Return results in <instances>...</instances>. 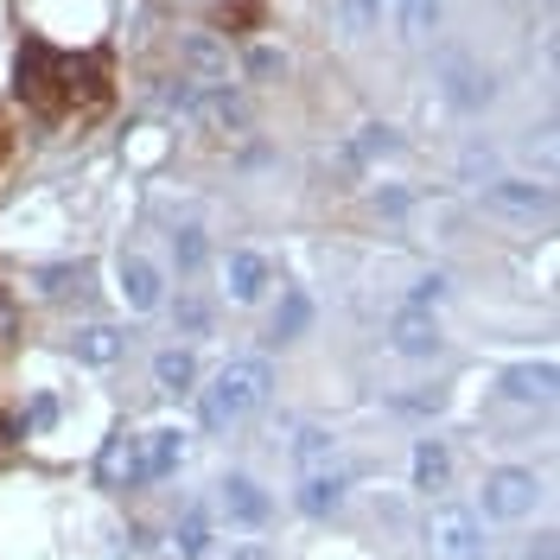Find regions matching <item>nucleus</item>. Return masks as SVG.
<instances>
[{
	"mask_svg": "<svg viewBox=\"0 0 560 560\" xmlns=\"http://www.w3.org/2000/svg\"><path fill=\"white\" fill-rule=\"evenodd\" d=\"M13 90L26 96V108H38L45 121H83V115H103L115 83H108L103 58H70L45 38H26L20 58H13Z\"/></svg>",
	"mask_w": 560,
	"mask_h": 560,
	"instance_id": "obj_1",
	"label": "nucleus"
},
{
	"mask_svg": "<svg viewBox=\"0 0 560 560\" xmlns=\"http://www.w3.org/2000/svg\"><path fill=\"white\" fill-rule=\"evenodd\" d=\"M275 395V363L268 357H236L217 370V383L205 388V427L223 433V427H243L248 415H261Z\"/></svg>",
	"mask_w": 560,
	"mask_h": 560,
	"instance_id": "obj_2",
	"label": "nucleus"
},
{
	"mask_svg": "<svg viewBox=\"0 0 560 560\" xmlns=\"http://www.w3.org/2000/svg\"><path fill=\"white\" fill-rule=\"evenodd\" d=\"M485 217L510 223V230H548V223H555V185H535V178H490Z\"/></svg>",
	"mask_w": 560,
	"mask_h": 560,
	"instance_id": "obj_3",
	"label": "nucleus"
},
{
	"mask_svg": "<svg viewBox=\"0 0 560 560\" xmlns=\"http://www.w3.org/2000/svg\"><path fill=\"white\" fill-rule=\"evenodd\" d=\"M535 497H541V485H535V471H523V465H497L485 478V490H478L490 523H523L528 510H535Z\"/></svg>",
	"mask_w": 560,
	"mask_h": 560,
	"instance_id": "obj_4",
	"label": "nucleus"
},
{
	"mask_svg": "<svg viewBox=\"0 0 560 560\" xmlns=\"http://www.w3.org/2000/svg\"><path fill=\"white\" fill-rule=\"evenodd\" d=\"M427 548H433V560H478L485 555V528H478L471 510L440 503V510L427 516Z\"/></svg>",
	"mask_w": 560,
	"mask_h": 560,
	"instance_id": "obj_5",
	"label": "nucleus"
},
{
	"mask_svg": "<svg viewBox=\"0 0 560 560\" xmlns=\"http://www.w3.org/2000/svg\"><path fill=\"white\" fill-rule=\"evenodd\" d=\"M217 516L230 528H248V535H255V528H268V516H275V497L255 485V478L230 471V478L217 485Z\"/></svg>",
	"mask_w": 560,
	"mask_h": 560,
	"instance_id": "obj_6",
	"label": "nucleus"
},
{
	"mask_svg": "<svg viewBox=\"0 0 560 560\" xmlns=\"http://www.w3.org/2000/svg\"><path fill=\"white\" fill-rule=\"evenodd\" d=\"M178 65H185V83H198V90H230V45L217 33H185Z\"/></svg>",
	"mask_w": 560,
	"mask_h": 560,
	"instance_id": "obj_7",
	"label": "nucleus"
},
{
	"mask_svg": "<svg viewBox=\"0 0 560 560\" xmlns=\"http://www.w3.org/2000/svg\"><path fill=\"white\" fill-rule=\"evenodd\" d=\"M388 345L420 363V357H440V345H446V338H440V318L427 313V306H401V313L388 318Z\"/></svg>",
	"mask_w": 560,
	"mask_h": 560,
	"instance_id": "obj_8",
	"label": "nucleus"
},
{
	"mask_svg": "<svg viewBox=\"0 0 560 560\" xmlns=\"http://www.w3.org/2000/svg\"><path fill=\"white\" fill-rule=\"evenodd\" d=\"M96 471H103L108 490H140L147 485V458H140V433H115L96 458Z\"/></svg>",
	"mask_w": 560,
	"mask_h": 560,
	"instance_id": "obj_9",
	"label": "nucleus"
},
{
	"mask_svg": "<svg viewBox=\"0 0 560 560\" xmlns=\"http://www.w3.org/2000/svg\"><path fill=\"white\" fill-rule=\"evenodd\" d=\"M115 280H121V300H128V313H160V300H166V280H160V268H153L147 255H121Z\"/></svg>",
	"mask_w": 560,
	"mask_h": 560,
	"instance_id": "obj_10",
	"label": "nucleus"
},
{
	"mask_svg": "<svg viewBox=\"0 0 560 560\" xmlns=\"http://www.w3.org/2000/svg\"><path fill=\"white\" fill-rule=\"evenodd\" d=\"M223 287H230V300L248 306V300H261V293L275 287V268H268L255 248H230V255H223Z\"/></svg>",
	"mask_w": 560,
	"mask_h": 560,
	"instance_id": "obj_11",
	"label": "nucleus"
},
{
	"mask_svg": "<svg viewBox=\"0 0 560 560\" xmlns=\"http://www.w3.org/2000/svg\"><path fill=\"white\" fill-rule=\"evenodd\" d=\"M415 490L420 497H446L453 490V453H446V440H415Z\"/></svg>",
	"mask_w": 560,
	"mask_h": 560,
	"instance_id": "obj_12",
	"label": "nucleus"
},
{
	"mask_svg": "<svg viewBox=\"0 0 560 560\" xmlns=\"http://www.w3.org/2000/svg\"><path fill=\"white\" fill-rule=\"evenodd\" d=\"M140 458H147V485L173 478L178 465H185V433H178V427H153V433H140Z\"/></svg>",
	"mask_w": 560,
	"mask_h": 560,
	"instance_id": "obj_13",
	"label": "nucleus"
},
{
	"mask_svg": "<svg viewBox=\"0 0 560 560\" xmlns=\"http://www.w3.org/2000/svg\"><path fill=\"white\" fill-rule=\"evenodd\" d=\"M338 503H345V471H338V465L300 478V510H306V516H338Z\"/></svg>",
	"mask_w": 560,
	"mask_h": 560,
	"instance_id": "obj_14",
	"label": "nucleus"
},
{
	"mask_svg": "<svg viewBox=\"0 0 560 560\" xmlns=\"http://www.w3.org/2000/svg\"><path fill=\"white\" fill-rule=\"evenodd\" d=\"M70 357H77V363H115V357H121V331H115V325H83V331L70 338Z\"/></svg>",
	"mask_w": 560,
	"mask_h": 560,
	"instance_id": "obj_15",
	"label": "nucleus"
},
{
	"mask_svg": "<svg viewBox=\"0 0 560 560\" xmlns=\"http://www.w3.org/2000/svg\"><path fill=\"white\" fill-rule=\"evenodd\" d=\"M503 388H510V401H555V363H523L503 376Z\"/></svg>",
	"mask_w": 560,
	"mask_h": 560,
	"instance_id": "obj_16",
	"label": "nucleus"
},
{
	"mask_svg": "<svg viewBox=\"0 0 560 560\" xmlns=\"http://www.w3.org/2000/svg\"><path fill=\"white\" fill-rule=\"evenodd\" d=\"M446 70H453V103H458V108H485L490 96H497L490 70H471L465 58H446Z\"/></svg>",
	"mask_w": 560,
	"mask_h": 560,
	"instance_id": "obj_17",
	"label": "nucleus"
},
{
	"mask_svg": "<svg viewBox=\"0 0 560 560\" xmlns=\"http://www.w3.org/2000/svg\"><path fill=\"white\" fill-rule=\"evenodd\" d=\"M331 26L345 38H370L383 26V0H338V7H331Z\"/></svg>",
	"mask_w": 560,
	"mask_h": 560,
	"instance_id": "obj_18",
	"label": "nucleus"
},
{
	"mask_svg": "<svg viewBox=\"0 0 560 560\" xmlns=\"http://www.w3.org/2000/svg\"><path fill=\"white\" fill-rule=\"evenodd\" d=\"M153 383L166 388V395H185V388L198 383V357L191 350H160L153 357Z\"/></svg>",
	"mask_w": 560,
	"mask_h": 560,
	"instance_id": "obj_19",
	"label": "nucleus"
},
{
	"mask_svg": "<svg viewBox=\"0 0 560 560\" xmlns=\"http://www.w3.org/2000/svg\"><path fill=\"white\" fill-rule=\"evenodd\" d=\"M293 458H300V471H325V465L338 458V440H331L325 427H300V440H293Z\"/></svg>",
	"mask_w": 560,
	"mask_h": 560,
	"instance_id": "obj_20",
	"label": "nucleus"
},
{
	"mask_svg": "<svg viewBox=\"0 0 560 560\" xmlns=\"http://www.w3.org/2000/svg\"><path fill=\"white\" fill-rule=\"evenodd\" d=\"M440 26V0H401V38H427Z\"/></svg>",
	"mask_w": 560,
	"mask_h": 560,
	"instance_id": "obj_21",
	"label": "nucleus"
},
{
	"mask_svg": "<svg viewBox=\"0 0 560 560\" xmlns=\"http://www.w3.org/2000/svg\"><path fill=\"white\" fill-rule=\"evenodd\" d=\"M173 261H178V275L191 280L198 268H205V230H178L173 236Z\"/></svg>",
	"mask_w": 560,
	"mask_h": 560,
	"instance_id": "obj_22",
	"label": "nucleus"
},
{
	"mask_svg": "<svg viewBox=\"0 0 560 560\" xmlns=\"http://www.w3.org/2000/svg\"><path fill=\"white\" fill-rule=\"evenodd\" d=\"M306 318H313L306 293H287V306L275 313V338H280V345H287V338H300V331H306Z\"/></svg>",
	"mask_w": 560,
	"mask_h": 560,
	"instance_id": "obj_23",
	"label": "nucleus"
},
{
	"mask_svg": "<svg viewBox=\"0 0 560 560\" xmlns=\"http://www.w3.org/2000/svg\"><path fill=\"white\" fill-rule=\"evenodd\" d=\"M205 535H210V528H205V516H198V510H185V523L173 528L178 555H185V560H198V555H205Z\"/></svg>",
	"mask_w": 560,
	"mask_h": 560,
	"instance_id": "obj_24",
	"label": "nucleus"
},
{
	"mask_svg": "<svg viewBox=\"0 0 560 560\" xmlns=\"http://www.w3.org/2000/svg\"><path fill=\"white\" fill-rule=\"evenodd\" d=\"M173 325H178V338H205V331H210V313L198 306V300H178V306H173Z\"/></svg>",
	"mask_w": 560,
	"mask_h": 560,
	"instance_id": "obj_25",
	"label": "nucleus"
},
{
	"mask_svg": "<svg viewBox=\"0 0 560 560\" xmlns=\"http://www.w3.org/2000/svg\"><path fill=\"white\" fill-rule=\"evenodd\" d=\"M13 338H20V306H13V287L0 280V350H13Z\"/></svg>",
	"mask_w": 560,
	"mask_h": 560,
	"instance_id": "obj_26",
	"label": "nucleus"
},
{
	"mask_svg": "<svg viewBox=\"0 0 560 560\" xmlns=\"http://www.w3.org/2000/svg\"><path fill=\"white\" fill-rule=\"evenodd\" d=\"M440 401H446L440 388H415V395H395V408H401V415H440Z\"/></svg>",
	"mask_w": 560,
	"mask_h": 560,
	"instance_id": "obj_27",
	"label": "nucleus"
},
{
	"mask_svg": "<svg viewBox=\"0 0 560 560\" xmlns=\"http://www.w3.org/2000/svg\"><path fill=\"white\" fill-rule=\"evenodd\" d=\"M223 26H261V0H223Z\"/></svg>",
	"mask_w": 560,
	"mask_h": 560,
	"instance_id": "obj_28",
	"label": "nucleus"
},
{
	"mask_svg": "<svg viewBox=\"0 0 560 560\" xmlns=\"http://www.w3.org/2000/svg\"><path fill=\"white\" fill-rule=\"evenodd\" d=\"M440 293H446V280L427 275V280H415V300H408V306H427V313H433V306H440Z\"/></svg>",
	"mask_w": 560,
	"mask_h": 560,
	"instance_id": "obj_29",
	"label": "nucleus"
},
{
	"mask_svg": "<svg viewBox=\"0 0 560 560\" xmlns=\"http://www.w3.org/2000/svg\"><path fill=\"white\" fill-rule=\"evenodd\" d=\"M248 70H255V77H275V70H287V58H280V51H255Z\"/></svg>",
	"mask_w": 560,
	"mask_h": 560,
	"instance_id": "obj_30",
	"label": "nucleus"
},
{
	"mask_svg": "<svg viewBox=\"0 0 560 560\" xmlns=\"http://www.w3.org/2000/svg\"><path fill=\"white\" fill-rule=\"evenodd\" d=\"M230 560H275L261 541H243V548H230Z\"/></svg>",
	"mask_w": 560,
	"mask_h": 560,
	"instance_id": "obj_31",
	"label": "nucleus"
},
{
	"mask_svg": "<svg viewBox=\"0 0 560 560\" xmlns=\"http://www.w3.org/2000/svg\"><path fill=\"white\" fill-rule=\"evenodd\" d=\"M528 560H555V535H541V541L528 548Z\"/></svg>",
	"mask_w": 560,
	"mask_h": 560,
	"instance_id": "obj_32",
	"label": "nucleus"
},
{
	"mask_svg": "<svg viewBox=\"0 0 560 560\" xmlns=\"http://www.w3.org/2000/svg\"><path fill=\"white\" fill-rule=\"evenodd\" d=\"M7 153H13V128H7V115H0V166H7Z\"/></svg>",
	"mask_w": 560,
	"mask_h": 560,
	"instance_id": "obj_33",
	"label": "nucleus"
}]
</instances>
